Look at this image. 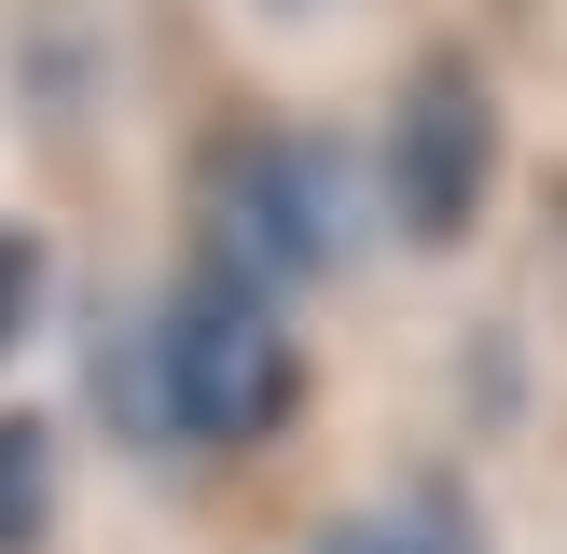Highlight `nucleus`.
<instances>
[{"label": "nucleus", "mask_w": 567, "mask_h": 554, "mask_svg": "<svg viewBox=\"0 0 567 554\" xmlns=\"http://www.w3.org/2000/svg\"><path fill=\"white\" fill-rule=\"evenodd\" d=\"M305 332L291 305L236 291L221 264H181L153 291V332H138V402H153L166 443H194V458H249V443L305 430Z\"/></svg>", "instance_id": "f03ea898"}, {"label": "nucleus", "mask_w": 567, "mask_h": 554, "mask_svg": "<svg viewBox=\"0 0 567 554\" xmlns=\"http://www.w3.org/2000/svg\"><path fill=\"white\" fill-rule=\"evenodd\" d=\"M291 554H485V541H471V499L443 485V471H415L402 499H347V513H319Z\"/></svg>", "instance_id": "20e7f679"}, {"label": "nucleus", "mask_w": 567, "mask_h": 554, "mask_svg": "<svg viewBox=\"0 0 567 554\" xmlns=\"http://www.w3.org/2000/svg\"><path fill=\"white\" fill-rule=\"evenodd\" d=\"M360 166H374V222L402 249H471L498 222V166H513V111H498L485 55L430 42L402 70V98H388V125H374Z\"/></svg>", "instance_id": "7ed1b4c3"}, {"label": "nucleus", "mask_w": 567, "mask_h": 554, "mask_svg": "<svg viewBox=\"0 0 567 554\" xmlns=\"http://www.w3.org/2000/svg\"><path fill=\"white\" fill-rule=\"evenodd\" d=\"M55 319V236L42 222H0V360Z\"/></svg>", "instance_id": "423d86ee"}, {"label": "nucleus", "mask_w": 567, "mask_h": 554, "mask_svg": "<svg viewBox=\"0 0 567 554\" xmlns=\"http://www.w3.org/2000/svg\"><path fill=\"white\" fill-rule=\"evenodd\" d=\"M374 222V166L319 125H277V111H221L208 153H194V264H221L236 291L291 305Z\"/></svg>", "instance_id": "f257e3e1"}, {"label": "nucleus", "mask_w": 567, "mask_h": 554, "mask_svg": "<svg viewBox=\"0 0 567 554\" xmlns=\"http://www.w3.org/2000/svg\"><path fill=\"white\" fill-rule=\"evenodd\" d=\"M70 526V430L42 402H0V554H55Z\"/></svg>", "instance_id": "39448f33"}]
</instances>
